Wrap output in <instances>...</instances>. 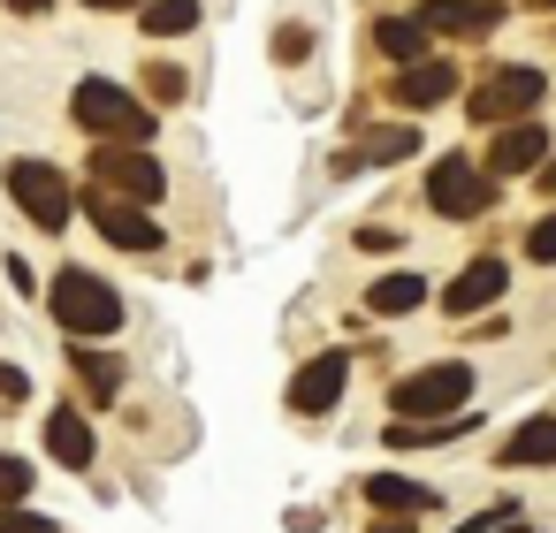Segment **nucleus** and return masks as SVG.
<instances>
[{
    "label": "nucleus",
    "mask_w": 556,
    "mask_h": 533,
    "mask_svg": "<svg viewBox=\"0 0 556 533\" xmlns=\"http://www.w3.org/2000/svg\"><path fill=\"white\" fill-rule=\"evenodd\" d=\"M146 92H161V100H184V69H168V62H161V69H146Z\"/></svg>",
    "instance_id": "obj_28"
},
{
    "label": "nucleus",
    "mask_w": 556,
    "mask_h": 533,
    "mask_svg": "<svg viewBox=\"0 0 556 533\" xmlns=\"http://www.w3.org/2000/svg\"><path fill=\"white\" fill-rule=\"evenodd\" d=\"M85 214L100 221V237H108V244H123V252H161V221H153L138 199H123V191H92V199H85Z\"/></svg>",
    "instance_id": "obj_8"
},
{
    "label": "nucleus",
    "mask_w": 556,
    "mask_h": 533,
    "mask_svg": "<svg viewBox=\"0 0 556 533\" xmlns=\"http://www.w3.org/2000/svg\"><path fill=\"white\" fill-rule=\"evenodd\" d=\"M146 31H153V39L199 31V0H146Z\"/></svg>",
    "instance_id": "obj_21"
},
{
    "label": "nucleus",
    "mask_w": 556,
    "mask_h": 533,
    "mask_svg": "<svg viewBox=\"0 0 556 533\" xmlns=\"http://www.w3.org/2000/svg\"><path fill=\"white\" fill-rule=\"evenodd\" d=\"M70 115H77L92 138H123V145H146V130H153V115L138 107V92H123V85H108V77H85V85L70 92Z\"/></svg>",
    "instance_id": "obj_2"
},
{
    "label": "nucleus",
    "mask_w": 556,
    "mask_h": 533,
    "mask_svg": "<svg viewBox=\"0 0 556 533\" xmlns=\"http://www.w3.org/2000/svg\"><path fill=\"white\" fill-rule=\"evenodd\" d=\"M9 199L31 214V229H70L77 214V191L54 161H9Z\"/></svg>",
    "instance_id": "obj_4"
},
{
    "label": "nucleus",
    "mask_w": 556,
    "mask_h": 533,
    "mask_svg": "<svg viewBox=\"0 0 556 533\" xmlns=\"http://www.w3.org/2000/svg\"><path fill=\"white\" fill-rule=\"evenodd\" d=\"M374 47H381L389 62H419V54H427V24H419V16H381V24H374Z\"/></svg>",
    "instance_id": "obj_18"
},
{
    "label": "nucleus",
    "mask_w": 556,
    "mask_h": 533,
    "mask_svg": "<svg viewBox=\"0 0 556 533\" xmlns=\"http://www.w3.org/2000/svg\"><path fill=\"white\" fill-rule=\"evenodd\" d=\"M366 503H374V510H412V518H419V510H434L442 495L419 487V480H404V472H374V480H366Z\"/></svg>",
    "instance_id": "obj_15"
},
{
    "label": "nucleus",
    "mask_w": 556,
    "mask_h": 533,
    "mask_svg": "<svg viewBox=\"0 0 556 533\" xmlns=\"http://www.w3.org/2000/svg\"><path fill=\"white\" fill-rule=\"evenodd\" d=\"M419 24H427V39H480L503 24V0H427Z\"/></svg>",
    "instance_id": "obj_11"
},
{
    "label": "nucleus",
    "mask_w": 556,
    "mask_h": 533,
    "mask_svg": "<svg viewBox=\"0 0 556 533\" xmlns=\"http://www.w3.org/2000/svg\"><path fill=\"white\" fill-rule=\"evenodd\" d=\"M92 176H100L108 191H123V199H138V206H153V199L168 191V176H161V161H153V153H138V145H123V138H108V145L92 153Z\"/></svg>",
    "instance_id": "obj_6"
},
{
    "label": "nucleus",
    "mask_w": 556,
    "mask_h": 533,
    "mask_svg": "<svg viewBox=\"0 0 556 533\" xmlns=\"http://www.w3.org/2000/svg\"><path fill=\"white\" fill-rule=\"evenodd\" d=\"M366 305L374 313H412V305H427V275H381Z\"/></svg>",
    "instance_id": "obj_20"
},
{
    "label": "nucleus",
    "mask_w": 556,
    "mask_h": 533,
    "mask_svg": "<svg viewBox=\"0 0 556 533\" xmlns=\"http://www.w3.org/2000/svg\"><path fill=\"white\" fill-rule=\"evenodd\" d=\"M305 54H313V31L305 24H282L275 31V62H305Z\"/></svg>",
    "instance_id": "obj_26"
},
{
    "label": "nucleus",
    "mask_w": 556,
    "mask_h": 533,
    "mask_svg": "<svg viewBox=\"0 0 556 533\" xmlns=\"http://www.w3.org/2000/svg\"><path fill=\"white\" fill-rule=\"evenodd\" d=\"M465 533H518V503H495V510H480Z\"/></svg>",
    "instance_id": "obj_27"
},
{
    "label": "nucleus",
    "mask_w": 556,
    "mask_h": 533,
    "mask_svg": "<svg viewBox=\"0 0 556 533\" xmlns=\"http://www.w3.org/2000/svg\"><path fill=\"white\" fill-rule=\"evenodd\" d=\"M47 449H54L70 472H85V465H92V427H85L77 411H54V419H47Z\"/></svg>",
    "instance_id": "obj_17"
},
{
    "label": "nucleus",
    "mask_w": 556,
    "mask_h": 533,
    "mask_svg": "<svg viewBox=\"0 0 556 533\" xmlns=\"http://www.w3.org/2000/svg\"><path fill=\"white\" fill-rule=\"evenodd\" d=\"M404 153H419V130H412V123H396V130H374V138H366V145H351L336 168H343V176H351V168H389V161H404Z\"/></svg>",
    "instance_id": "obj_14"
},
{
    "label": "nucleus",
    "mask_w": 556,
    "mask_h": 533,
    "mask_svg": "<svg viewBox=\"0 0 556 533\" xmlns=\"http://www.w3.org/2000/svg\"><path fill=\"white\" fill-rule=\"evenodd\" d=\"M526 259H541V267H556V214H541V221L526 229Z\"/></svg>",
    "instance_id": "obj_24"
},
{
    "label": "nucleus",
    "mask_w": 556,
    "mask_h": 533,
    "mask_svg": "<svg viewBox=\"0 0 556 533\" xmlns=\"http://www.w3.org/2000/svg\"><path fill=\"white\" fill-rule=\"evenodd\" d=\"M366 533H419V525H412V510H374Z\"/></svg>",
    "instance_id": "obj_29"
},
{
    "label": "nucleus",
    "mask_w": 556,
    "mask_h": 533,
    "mask_svg": "<svg viewBox=\"0 0 556 533\" xmlns=\"http://www.w3.org/2000/svg\"><path fill=\"white\" fill-rule=\"evenodd\" d=\"M0 533H62L47 510H24V503H0Z\"/></svg>",
    "instance_id": "obj_23"
},
{
    "label": "nucleus",
    "mask_w": 556,
    "mask_h": 533,
    "mask_svg": "<svg viewBox=\"0 0 556 533\" xmlns=\"http://www.w3.org/2000/svg\"><path fill=\"white\" fill-rule=\"evenodd\" d=\"M427 199H434L442 221H480L488 199H495V176H480V161H465V153H442L434 176H427Z\"/></svg>",
    "instance_id": "obj_5"
},
{
    "label": "nucleus",
    "mask_w": 556,
    "mask_h": 533,
    "mask_svg": "<svg viewBox=\"0 0 556 533\" xmlns=\"http://www.w3.org/2000/svg\"><path fill=\"white\" fill-rule=\"evenodd\" d=\"M533 161H548V130L533 115L518 123H495V153H488V176H526Z\"/></svg>",
    "instance_id": "obj_12"
},
{
    "label": "nucleus",
    "mask_w": 556,
    "mask_h": 533,
    "mask_svg": "<svg viewBox=\"0 0 556 533\" xmlns=\"http://www.w3.org/2000/svg\"><path fill=\"white\" fill-rule=\"evenodd\" d=\"M85 9H146V0H85Z\"/></svg>",
    "instance_id": "obj_30"
},
{
    "label": "nucleus",
    "mask_w": 556,
    "mask_h": 533,
    "mask_svg": "<svg viewBox=\"0 0 556 533\" xmlns=\"http://www.w3.org/2000/svg\"><path fill=\"white\" fill-rule=\"evenodd\" d=\"M503 465H556V419H526L503 442Z\"/></svg>",
    "instance_id": "obj_19"
},
{
    "label": "nucleus",
    "mask_w": 556,
    "mask_h": 533,
    "mask_svg": "<svg viewBox=\"0 0 556 533\" xmlns=\"http://www.w3.org/2000/svg\"><path fill=\"white\" fill-rule=\"evenodd\" d=\"M70 358H77V373H85V389H92V404H115V389H123V358H108V351H92V335H77V343H70Z\"/></svg>",
    "instance_id": "obj_16"
},
{
    "label": "nucleus",
    "mask_w": 556,
    "mask_h": 533,
    "mask_svg": "<svg viewBox=\"0 0 556 533\" xmlns=\"http://www.w3.org/2000/svg\"><path fill=\"white\" fill-rule=\"evenodd\" d=\"M465 396H472V366H465V358H442V366L404 373V381L389 389V411H396V419H442V411H457Z\"/></svg>",
    "instance_id": "obj_3"
},
{
    "label": "nucleus",
    "mask_w": 556,
    "mask_h": 533,
    "mask_svg": "<svg viewBox=\"0 0 556 533\" xmlns=\"http://www.w3.org/2000/svg\"><path fill=\"white\" fill-rule=\"evenodd\" d=\"M31 495V465L16 449H0V503H24Z\"/></svg>",
    "instance_id": "obj_22"
},
{
    "label": "nucleus",
    "mask_w": 556,
    "mask_h": 533,
    "mask_svg": "<svg viewBox=\"0 0 556 533\" xmlns=\"http://www.w3.org/2000/svg\"><path fill=\"white\" fill-rule=\"evenodd\" d=\"M503 282H510V267L488 252V259H472V267L442 290V313H480V305H495V297H503Z\"/></svg>",
    "instance_id": "obj_13"
},
{
    "label": "nucleus",
    "mask_w": 556,
    "mask_h": 533,
    "mask_svg": "<svg viewBox=\"0 0 556 533\" xmlns=\"http://www.w3.org/2000/svg\"><path fill=\"white\" fill-rule=\"evenodd\" d=\"M9 9H16V16H39V9H47V0H9Z\"/></svg>",
    "instance_id": "obj_31"
},
{
    "label": "nucleus",
    "mask_w": 556,
    "mask_h": 533,
    "mask_svg": "<svg viewBox=\"0 0 556 533\" xmlns=\"http://www.w3.org/2000/svg\"><path fill=\"white\" fill-rule=\"evenodd\" d=\"M541 92H548V77H541V69H495L465 107H472V123H518V115H533V107H541Z\"/></svg>",
    "instance_id": "obj_7"
},
{
    "label": "nucleus",
    "mask_w": 556,
    "mask_h": 533,
    "mask_svg": "<svg viewBox=\"0 0 556 533\" xmlns=\"http://www.w3.org/2000/svg\"><path fill=\"white\" fill-rule=\"evenodd\" d=\"M54 320H62L70 335H115V328H123V297H115V282H100L92 267H62V275H54Z\"/></svg>",
    "instance_id": "obj_1"
},
{
    "label": "nucleus",
    "mask_w": 556,
    "mask_h": 533,
    "mask_svg": "<svg viewBox=\"0 0 556 533\" xmlns=\"http://www.w3.org/2000/svg\"><path fill=\"white\" fill-rule=\"evenodd\" d=\"M343 381H351V358H343V351L305 358V366H298V381H290V411H305V419L336 411V404H343Z\"/></svg>",
    "instance_id": "obj_9"
},
{
    "label": "nucleus",
    "mask_w": 556,
    "mask_h": 533,
    "mask_svg": "<svg viewBox=\"0 0 556 533\" xmlns=\"http://www.w3.org/2000/svg\"><path fill=\"white\" fill-rule=\"evenodd\" d=\"M389 100H404L412 115H427V107H442V100H457V69L442 62V54H419V62H396V92Z\"/></svg>",
    "instance_id": "obj_10"
},
{
    "label": "nucleus",
    "mask_w": 556,
    "mask_h": 533,
    "mask_svg": "<svg viewBox=\"0 0 556 533\" xmlns=\"http://www.w3.org/2000/svg\"><path fill=\"white\" fill-rule=\"evenodd\" d=\"M31 404V373L24 366H0V411H24Z\"/></svg>",
    "instance_id": "obj_25"
}]
</instances>
